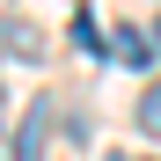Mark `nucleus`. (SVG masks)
<instances>
[{"label":"nucleus","mask_w":161,"mask_h":161,"mask_svg":"<svg viewBox=\"0 0 161 161\" xmlns=\"http://www.w3.org/2000/svg\"><path fill=\"white\" fill-rule=\"evenodd\" d=\"M147 44H154V51H161V22H154V30H147Z\"/></svg>","instance_id":"obj_6"},{"label":"nucleus","mask_w":161,"mask_h":161,"mask_svg":"<svg viewBox=\"0 0 161 161\" xmlns=\"http://www.w3.org/2000/svg\"><path fill=\"white\" fill-rule=\"evenodd\" d=\"M73 44L88 51V59H95V51H103V44H95V15H88V8H73Z\"/></svg>","instance_id":"obj_5"},{"label":"nucleus","mask_w":161,"mask_h":161,"mask_svg":"<svg viewBox=\"0 0 161 161\" xmlns=\"http://www.w3.org/2000/svg\"><path fill=\"white\" fill-rule=\"evenodd\" d=\"M8 51H15V59H37L44 44H37V30H30V22H8Z\"/></svg>","instance_id":"obj_4"},{"label":"nucleus","mask_w":161,"mask_h":161,"mask_svg":"<svg viewBox=\"0 0 161 161\" xmlns=\"http://www.w3.org/2000/svg\"><path fill=\"white\" fill-rule=\"evenodd\" d=\"M139 132H147V139H161V80L139 95Z\"/></svg>","instance_id":"obj_3"},{"label":"nucleus","mask_w":161,"mask_h":161,"mask_svg":"<svg viewBox=\"0 0 161 161\" xmlns=\"http://www.w3.org/2000/svg\"><path fill=\"white\" fill-rule=\"evenodd\" d=\"M44 125H51V103H37V110H30V125H22V139H15V161H37V147H44Z\"/></svg>","instance_id":"obj_1"},{"label":"nucleus","mask_w":161,"mask_h":161,"mask_svg":"<svg viewBox=\"0 0 161 161\" xmlns=\"http://www.w3.org/2000/svg\"><path fill=\"white\" fill-rule=\"evenodd\" d=\"M110 51H117L125 66H147V59H154V44H147L139 30H117V37H110Z\"/></svg>","instance_id":"obj_2"}]
</instances>
